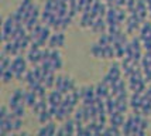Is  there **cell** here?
Listing matches in <instances>:
<instances>
[{
  "label": "cell",
  "instance_id": "9c48e42d",
  "mask_svg": "<svg viewBox=\"0 0 151 136\" xmlns=\"http://www.w3.org/2000/svg\"><path fill=\"white\" fill-rule=\"evenodd\" d=\"M31 4H33V0H21V1H20V6H18V9H17V12L26 13V12L30 9Z\"/></svg>",
  "mask_w": 151,
  "mask_h": 136
},
{
  "label": "cell",
  "instance_id": "7a4b0ae2",
  "mask_svg": "<svg viewBox=\"0 0 151 136\" xmlns=\"http://www.w3.org/2000/svg\"><path fill=\"white\" fill-rule=\"evenodd\" d=\"M38 133L40 135H54V133H57V128H55V123L51 120L48 123H45L40 131H38Z\"/></svg>",
  "mask_w": 151,
  "mask_h": 136
},
{
  "label": "cell",
  "instance_id": "ba28073f",
  "mask_svg": "<svg viewBox=\"0 0 151 136\" xmlns=\"http://www.w3.org/2000/svg\"><path fill=\"white\" fill-rule=\"evenodd\" d=\"M85 118V106H79V108H75L73 111V119L75 120H84Z\"/></svg>",
  "mask_w": 151,
  "mask_h": 136
},
{
  "label": "cell",
  "instance_id": "277c9868",
  "mask_svg": "<svg viewBox=\"0 0 151 136\" xmlns=\"http://www.w3.org/2000/svg\"><path fill=\"white\" fill-rule=\"evenodd\" d=\"M73 89H75V82H73V80H72L71 77H64V89H62V92L67 94V92H71V91H73Z\"/></svg>",
  "mask_w": 151,
  "mask_h": 136
},
{
  "label": "cell",
  "instance_id": "6da1fadb",
  "mask_svg": "<svg viewBox=\"0 0 151 136\" xmlns=\"http://www.w3.org/2000/svg\"><path fill=\"white\" fill-rule=\"evenodd\" d=\"M50 48H61L65 44V35L62 31H58L57 34H51L50 40H48Z\"/></svg>",
  "mask_w": 151,
  "mask_h": 136
},
{
  "label": "cell",
  "instance_id": "8fae6325",
  "mask_svg": "<svg viewBox=\"0 0 151 136\" xmlns=\"http://www.w3.org/2000/svg\"><path fill=\"white\" fill-rule=\"evenodd\" d=\"M140 126H141L143 129H146V131H147V129H148V126H150V123H148V120H147L146 118H143V119H141V122H140Z\"/></svg>",
  "mask_w": 151,
  "mask_h": 136
},
{
  "label": "cell",
  "instance_id": "8992f818",
  "mask_svg": "<svg viewBox=\"0 0 151 136\" xmlns=\"http://www.w3.org/2000/svg\"><path fill=\"white\" fill-rule=\"evenodd\" d=\"M1 74V81H3V84H9L13 78H14V72L9 68V69H6V71H3V72H0Z\"/></svg>",
  "mask_w": 151,
  "mask_h": 136
},
{
  "label": "cell",
  "instance_id": "30bf717a",
  "mask_svg": "<svg viewBox=\"0 0 151 136\" xmlns=\"http://www.w3.org/2000/svg\"><path fill=\"white\" fill-rule=\"evenodd\" d=\"M11 112L16 115L17 118H23L24 114H26V111H24V105H17L14 109H11Z\"/></svg>",
  "mask_w": 151,
  "mask_h": 136
},
{
  "label": "cell",
  "instance_id": "3957f363",
  "mask_svg": "<svg viewBox=\"0 0 151 136\" xmlns=\"http://www.w3.org/2000/svg\"><path fill=\"white\" fill-rule=\"evenodd\" d=\"M37 118H38V122L41 123V125H45V123H48L52 120V114L50 112V109H45V111H42L40 115H37Z\"/></svg>",
  "mask_w": 151,
  "mask_h": 136
},
{
  "label": "cell",
  "instance_id": "52a82bcc",
  "mask_svg": "<svg viewBox=\"0 0 151 136\" xmlns=\"http://www.w3.org/2000/svg\"><path fill=\"white\" fill-rule=\"evenodd\" d=\"M109 75H112L115 80H117L121 77V71H120V67H119L117 64H113V65H110L109 68V72H107Z\"/></svg>",
  "mask_w": 151,
  "mask_h": 136
},
{
  "label": "cell",
  "instance_id": "5b68a950",
  "mask_svg": "<svg viewBox=\"0 0 151 136\" xmlns=\"http://www.w3.org/2000/svg\"><path fill=\"white\" fill-rule=\"evenodd\" d=\"M90 52H92V55H93V57H96V58H104V54H103V47H102L99 43L92 46Z\"/></svg>",
  "mask_w": 151,
  "mask_h": 136
}]
</instances>
